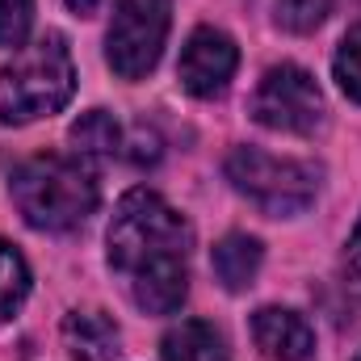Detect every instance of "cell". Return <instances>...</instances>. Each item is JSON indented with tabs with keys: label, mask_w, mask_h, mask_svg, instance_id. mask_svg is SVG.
I'll return each instance as SVG.
<instances>
[{
	"label": "cell",
	"mask_w": 361,
	"mask_h": 361,
	"mask_svg": "<svg viewBox=\"0 0 361 361\" xmlns=\"http://www.w3.org/2000/svg\"><path fill=\"white\" fill-rule=\"evenodd\" d=\"M30 294V269L13 244L0 240V319H8Z\"/></svg>",
	"instance_id": "cell-13"
},
{
	"label": "cell",
	"mask_w": 361,
	"mask_h": 361,
	"mask_svg": "<svg viewBox=\"0 0 361 361\" xmlns=\"http://www.w3.org/2000/svg\"><path fill=\"white\" fill-rule=\"evenodd\" d=\"M357 361H361V357H357Z\"/></svg>",
	"instance_id": "cell-20"
},
{
	"label": "cell",
	"mask_w": 361,
	"mask_h": 361,
	"mask_svg": "<svg viewBox=\"0 0 361 361\" xmlns=\"http://www.w3.org/2000/svg\"><path fill=\"white\" fill-rule=\"evenodd\" d=\"M345 281H349L353 294H361V223L353 231V240H349V252H345Z\"/></svg>",
	"instance_id": "cell-18"
},
{
	"label": "cell",
	"mask_w": 361,
	"mask_h": 361,
	"mask_svg": "<svg viewBox=\"0 0 361 361\" xmlns=\"http://www.w3.org/2000/svg\"><path fill=\"white\" fill-rule=\"evenodd\" d=\"M160 353L164 361H227V341L206 319H180L177 328H169Z\"/></svg>",
	"instance_id": "cell-10"
},
{
	"label": "cell",
	"mask_w": 361,
	"mask_h": 361,
	"mask_svg": "<svg viewBox=\"0 0 361 361\" xmlns=\"http://www.w3.org/2000/svg\"><path fill=\"white\" fill-rule=\"evenodd\" d=\"M336 85L345 97H353L361 101V25H353L349 34H345V42H341V51H336Z\"/></svg>",
	"instance_id": "cell-15"
},
{
	"label": "cell",
	"mask_w": 361,
	"mask_h": 361,
	"mask_svg": "<svg viewBox=\"0 0 361 361\" xmlns=\"http://www.w3.org/2000/svg\"><path fill=\"white\" fill-rule=\"evenodd\" d=\"M261 244L252 235H227L214 244L210 252V265H214V277L227 286V290H248L261 273Z\"/></svg>",
	"instance_id": "cell-11"
},
{
	"label": "cell",
	"mask_w": 361,
	"mask_h": 361,
	"mask_svg": "<svg viewBox=\"0 0 361 361\" xmlns=\"http://www.w3.org/2000/svg\"><path fill=\"white\" fill-rule=\"evenodd\" d=\"M109 265L126 277L130 298L147 315H173L189 294V223L152 193L130 189L109 223Z\"/></svg>",
	"instance_id": "cell-1"
},
{
	"label": "cell",
	"mask_w": 361,
	"mask_h": 361,
	"mask_svg": "<svg viewBox=\"0 0 361 361\" xmlns=\"http://www.w3.org/2000/svg\"><path fill=\"white\" fill-rule=\"evenodd\" d=\"M34 17V0H0V47H21Z\"/></svg>",
	"instance_id": "cell-16"
},
{
	"label": "cell",
	"mask_w": 361,
	"mask_h": 361,
	"mask_svg": "<svg viewBox=\"0 0 361 361\" xmlns=\"http://www.w3.org/2000/svg\"><path fill=\"white\" fill-rule=\"evenodd\" d=\"M332 13V0H277V25L290 34H311Z\"/></svg>",
	"instance_id": "cell-14"
},
{
	"label": "cell",
	"mask_w": 361,
	"mask_h": 361,
	"mask_svg": "<svg viewBox=\"0 0 361 361\" xmlns=\"http://www.w3.org/2000/svg\"><path fill=\"white\" fill-rule=\"evenodd\" d=\"M76 92V63L59 34H42L38 42L21 47L13 63L0 72V118L4 122H34L59 114Z\"/></svg>",
	"instance_id": "cell-3"
},
{
	"label": "cell",
	"mask_w": 361,
	"mask_h": 361,
	"mask_svg": "<svg viewBox=\"0 0 361 361\" xmlns=\"http://www.w3.org/2000/svg\"><path fill=\"white\" fill-rule=\"evenodd\" d=\"M68 4H72V8H76V13H92V8H97V4H101V0H68Z\"/></svg>",
	"instance_id": "cell-19"
},
{
	"label": "cell",
	"mask_w": 361,
	"mask_h": 361,
	"mask_svg": "<svg viewBox=\"0 0 361 361\" xmlns=\"http://www.w3.org/2000/svg\"><path fill=\"white\" fill-rule=\"evenodd\" d=\"M252 118L269 130H286V135H311L324 118V97L311 72L281 63L269 68L265 80L252 92Z\"/></svg>",
	"instance_id": "cell-6"
},
{
	"label": "cell",
	"mask_w": 361,
	"mask_h": 361,
	"mask_svg": "<svg viewBox=\"0 0 361 361\" xmlns=\"http://www.w3.org/2000/svg\"><path fill=\"white\" fill-rule=\"evenodd\" d=\"M130 160H135V164H156V160H160V139L139 126V130L130 135Z\"/></svg>",
	"instance_id": "cell-17"
},
{
	"label": "cell",
	"mask_w": 361,
	"mask_h": 361,
	"mask_svg": "<svg viewBox=\"0 0 361 361\" xmlns=\"http://www.w3.org/2000/svg\"><path fill=\"white\" fill-rule=\"evenodd\" d=\"M63 345L76 361H118L122 357V336L109 315L101 311H76L63 319Z\"/></svg>",
	"instance_id": "cell-9"
},
{
	"label": "cell",
	"mask_w": 361,
	"mask_h": 361,
	"mask_svg": "<svg viewBox=\"0 0 361 361\" xmlns=\"http://www.w3.org/2000/svg\"><path fill=\"white\" fill-rule=\"evenodd\" d=\"M72 143H76V156H85V160H105V156L118 152L122 135H118V122H114L105 109H92V114H85V118L72 126Z\"/></svg>",
	"instance_id": "cell-12"
},
{
	"label": "cell",
	"mask_w": 361,
	"mask_h": 361,
	"mask_svg": "<svg viewBox=\"0 0 361 361\" xmlns=\"http://www.w3.org/2000/svg\"><path fill=\"white\" fill-rule=\"evenodd\" d=\"M252 336L265 349V357L273 361H311L315 353V332L298 311L286 307H265L252 319Z\"/></svg>",
	"instance_id": "cell-8"
},
{
	"label": "cell",
	"mask_w": 361,
	"mask_h": 361,
	"mask_svg": "<svg viewBox=\"0 0 361 361\" xmlns=\"http://www.w3.org/2000/svg\"><path fill=\"white\" fill-rule=\"evenodd\" d=\"M235 63H240L235 42L223 30L202 25V30H193V38L180 51L177 76L193 97H214V92L227 89V80L235 76Z\"/></svg>",
	"instance_id": "cell-7"
},
{
	"label": "cell",
	"mask_w": 361,
	"mask_h": 361,
	"mask_svg": "<svg viewBox=\"0 0 361 361\" xmlns=\"http://www.w3.org/2000/svg\"><path fill=\"white\" fill-rule=\"evenodd\" d=\"M227 180L265 214H298L311 206L319 173L302 160H281L257 147H235L227 156Z\"/></svg>",
	"instance_id": "cell-4"
},
{
	"label": "cell",
	"mask_w": 361,
	"mask_h": 361,
	"mask_svg": "<svg viewBox=\"0 0 361 361\" xmlns=\"http://www.w3.org/2000/svg\"><path fill=\"white\" fill-rule=\"evenodd\" d=\"M13 202L38 231H72L97 210V180L80 160L34 156L13 169Z\"/></svg>",
	"instance_id": "cell-2"
},
{
	"label": "cell",
	"mask_w": 361,
	"mask_h": 361,
	"mask_svg": "<svg viewBox=\"0 0 361 361\" xmlns=\"http://www.w3.org/2000/svg\"><path fill=\"white\" fill-rule=\"evenodd\" d=\"M173 4L169 0H118L114 21H109V68L126 80H139L156 68L164 38H169Z\"/></svg>",
	"instance_id": "cell-5"
}]
</instances>
